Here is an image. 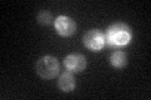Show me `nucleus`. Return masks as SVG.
<instances>
[{"mask_svg":"<svg viewBox=\"0 0 151 100\" xmlns=\"http://www.w3.org/2000/svg\"><path fill=\"white\" fill-rule=\"evenodd\" d=\"M58 87L64 93H69L74 89L76 82H74V78L70 71H64V73L60 75L59 80H58Z\"/></svg>","mask_w":151,"mask_h":100,"instance_id":"nucleus-6","label":"nucleus"},{"mask_svg":"<svg viewBox=\"0 0 151 100\" xmlns=\"http://www.w3.org/2000/svg\"><path fill=\"white\" fill-rule=\"evenodd\" d=\"M35 71L42 79L45 80L54 79L59 73V63L54 56L45 55L37 61Z\"/></svg>","mask_w":151,"mask_h":100,"instance_id":"nucleus-2","label":"nucleus"},{"mask_svg":"<svg viewBox=\"0 0 151 100\" xmlns=\"http://www.w3.org/2000/svg\"><path fill=\"white\" fill-rule=\"evenodd\" d=\"M110 63H111V65L113 66V68L121 69L127 64V56H126V54L124 53V51L116 50V51H113V53L111 54V56H110Z\"/></svg>","mask_w":151,"mask_h":100,"instance_id":"nucleus-7","label":"nucleus"},{"mask_svg":"<svg viewBox=\"0 0 151 100\" xmlns=\"http://www.w3.org/2000/svg\"><path fill=\"white\" fill-rule=\"evenodd\" d=\"M83 44L91 51H100L106 44V36L105 34L98 29L88 30L83 36Z\"/></svg>","mask_w":151,"mask_h":100,"instance_id":"nucleus-3","label":"nucleus"},{"mask_svg":"<svg viewBox=\"0 0 151 100\" xmlns=\"http://www.w3.org/2000/svg\"><path fill=\"white\" fill-rule=\"evenodd\" d=\"M54 28L57 33L60 35V36H64V38H68L70 35H73L76 33V29H77V25L73 19H70L69 16H65V15H60L55 19L54 21Z\"/></svg>","mask_w":151,"mask_h":100,"instance_id":"nucleus-4","label":"nucleus"},{"mask_svg":"<svg viewBox=\"0 0 151 100\" xmlns=\"http://www.w3.org/2000/svg\"><path fill=\"white\" fill-rule=\"evenodd\" d=\"M106 43L113 48L125 46L131 41L132 31L129 25L124 23H116L108 28L106 31Z\"/></svg>","mask_w":151,"mask_h":100,"instance_id":"nucleus-1","label":"nucleus"},{"mask_svg":"<svg viewBox=\"0 0 151 100\" xmlns=\"http://www.w3.org/2000/svg\"><path fill=\"white\" fill-rule=\"evenodd\" d=\"M38 21H39V24H42V25H48V24H50V21H52L50 13L47 10L40 11L38 14Z\"/></svg>","mask_w":151,"mask_h":100,"instance_id":"nucleus-8","label":"nucleus"},{"mask_svg":"<svg viewBox=\"0 0 151 100\" xmlns=\"http://www.w3.org/2000/svg\"><path fill=\"white\" fill-rule=\"evenodd\" d=\"M87 65V60L81 54H69L64 59V66L70 73H81Z\"/></svg>","mask_w":151,"mask_h":100,"instance_id":"nucleus-5","label":"nucleus"}]
</instances>
